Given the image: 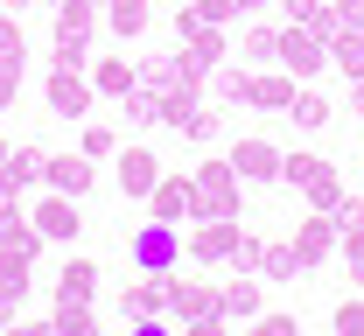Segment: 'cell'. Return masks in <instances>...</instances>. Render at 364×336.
<instances>
[{
  "mask_svg": "<svg viewBox=\"0 0 364 336\" xmlns=\"http://www.w3.org/2000/svg\"><path fill=\"white\" fill-rule=\"evenodd\" d=\"M85 70H91V92L98 98H127L134 92V56H91Z\"/></svg>",
  "mask_w": 364,
  "mask_h": 336,
  "instance_id": "obj_18",
  "label": "cell"
},
{
  "mask_svg": "<svg viewBox=\"0 0 364 336\" xmlns=\"http://www.w3.org/2000/svg\"><path fill=\"white\" fill-rule=\"evenodd\" d=\"M49 330L56 336H91L98 315H91V301H56V308H49Z\"/></svg>",
  "mask_w": 364,
  "mask_h": 336,
  "instance_id": "obj_29",
  "label": "cell"
},
{
  "mask_svg": "<svg viewBox=\"0 0 364 336\" xmlns=\"http://www.w3.org/2000/svg\"><path fill=\"white\" fill-rule=\"evenodd\" d=\"M28 56V36H21V14L0 7V63H21Z\"/></svg>",
  "mask_w": 364,
  "mask_h": 336,
  "instance_id": "obj_32",
  "label": "cell"
},
{
  "mask_svg": "<svg viewBox=\"0 0 364 336\" xmlns=\"http://www.w3.org/2000/svg\"><path fill=\"white\" fill-rule=\"evenodd\" d=\"M273 7H280L287 21H309V7H316V0H273Z\"/></svg>",
  "mask_w": 364,
  "mask_h": 336,
  "instance_id": "obj_42",
  "label": "cell"
},
{
  "mask_svg": "<svg viewBox=\"0 0 364 336\" xmlns=\"http://www.w3.org/2000/svg\"><path fill=\"white\" fill-rule=\"evenodd\" d=\"M43 161H49V154H43L36 141H14V147H7V161H0V168H7V175L21 183V190H36V183H43Z\"/></svg>",
  "mask_w": 364,
  "mask_h": 336,
  "instance_id": "obj_27",
  "label": "cell"
},
{
  "mask_svg": "<svg viewBox=\"0 0 364 336\" xmlns=\"http://www.w3.org/2000/svg\"><path fill=\"white\" fill-rule=\"evenodd\" d=\"M358 28H364V0H358Z\"/></svg>",
  "mask_w": 364,
  "mask_h": 336,
  "instance_id": "obj_48",
  "label": "cell"
},
{
  "mask_svg": "<svg viewBox=\"0 0 364 336\" xmlns=\"http://www.w3.org/2000/svg\"><path fill=\"white\" fill-rule=\"evenodd\" d=\"M0 7H7V14H28V7H36V0H0Z\"/></svg>",
  "mask_w": 364,
  "mask_h": 336,
  "instance_id": "obj_45",
  "label": "cell"
},
{
  "mask_svg": "<svg viewBox=\"0 0 364 336\" xmlns=\"http://www.w3.org/2000/svg\"><path fill=\"white\" fill-rule=\"evenodd\" d=\"M14 315H21V294H7V288H0V323H14Z\"/></svg>",
  "mask_w": 364,
  "mask_h": 336,
  "instance_id": "obj_43",
  "label": "cell"
},
{
  "mask_svg": "<svg viewBox=\"0 0 364 336\" xmlns=\"http://www.w3.org/2000/svg\"><path fill=\"white\" fill-rule=\"evenodd\" d=\"M189 210H196V196H189V175H182V168L147 190V217H161V224H182Z\"/></svg>",
  "mask_w": 364,
  "mask_h": 336,
  "instance_id": "obj_14",
  "label": "cell"
},
{
  "mask_svg": "<svg viewBox=\"0 0 364 336\" xmlns=\"http://www.w3.org/2000/svg\"><path fill=\"white\" fill-rule=\"evenodd\" d=\"M127 259H134V273H168V266H182V224L147 217L134 239H127Z\"/></svg>",
  "mask_w": 364,
  "mask_h": 336,
  "instance_id": "obj_6",
  "label": "cell"
},
{
  "mask_svg": "<svg viewBox=\"0 0 364 336\" xmlns=\"http://www.w3.org/2000/svg\"><path fill=\"white\" fill-rule=\"evenodd\" d=\"M225 161L238 168V183H245V190H267V183H280V147H273L267 134H245V141H231Z\"/></svg>",
  "mask_w": 364,
  "mask_h": 336,
  "instance_id": "obj_7",
  "label": "cell"
},
{
  "mask_svg": "<svg viewBox=\"0 0 364 336\" xmlns=\"http://www.w3.org/2000/svg\"><path fill=\"white\" fill-rule=\"evenodd\" d=\"M91 294H98V259L63 252V266H56V301H91Z\"/></svg>",
  "mask_w": 364,
  "mask_h": 336,
  "instance_id": "obj_17",
  "label": "cell"
},
{
  "mask_svg": "<svg viewBox=\"0 0 364 336\" xmlns=\"http://www.w3.org/2000/svg\"><path fill=\"white\" fill-rule=\"evenodd\" d=\"M350 119H364V77L350 85Z\"/></svg>",
  "mask_w": 364,
  "mask_h": 336,
  "instance_id": "obj_44",
  "label": "cell"
},
{
  "mask_svg": "<svg viewBox=\"0 0 364 336\" xmlns=\"http://www.w3.org/2000/svg\"><path fill=\"white\" fill-rule=\"evenodd\" d=\"M43 232H36V217H28V210H0V252H14V259H28V266H36V259H43Z\"/></svg>",
  "mask_w": 364,
  "mask_h": 336,
  "instance_id": "obj_15",
  "label": "cell"
},
{
  "mask_svg": "<svg viewBox=\"0 0 364 336\" xmlns=\"http://www.w3.org/2000/svg\"><path fill=\"white\" fill-rule=\"evenodd\" d=\"M119 315L127 323H147V315H168V273H140L119 288Z\"/></svg>",
  "mask_w": 364,
  "mask_h": 336,
  "instance_id": "obj_12",
  "label": "cell"
},
{
  "mask_svg": "<svg viewBox=\"0 0 364 336\" xmlns=\"http://www.w3.org/2000/svg\"><path fill=\"white\" fill-rule=\"evenodd\" d=\"M329 330H336V336H364V288L336 301V315H329Z\"/></svg>",
  "mask_w": 364,
  "mask_h": 336,
  "instance_id": "obj_31",
  "label": "cell"
},
{
  "mask_svg": "<svg viewBox=\"0 0 364 336\" xmlns=\"http://www.w3.org/2000/svg\"><path fill=\"white\" fill-rule=\"evenodd\" d=\"M350 281H358V288H364V266H358V273H350Z\"/></svg>",
  "mask_w": 364,
  "mask_h": 336,
  "instance_id": "obj_47",
  "label": "cell"
},
{
  "mask_svg": "<svg viewBox=\"0 0 364 336\" xmlns=\"http://www.w3.org/2000/svg\"><path fill=\"white\" fill-rule=\"evenodd\" d=\"M43 105H49V119H91V105H98V92H91V70H77V63H56L49 70V85H43Z\"/></svg>",
  "mask_w": 364,
  "mask_h": 336,
  "instance_id": "obj_5",
  "label": "cell"
},
{
  "mask_svg": "<svg viewBox=\"0 0 364 336\" xmlns=\"http://www.w3.org/2000/svg\"><path fill=\"white\" fill-rule=\"evenodd\" d=\"M329 168H336V161H322V154H301V147H294V154H280V183H287V190H316Z\"/></svg>",
  "mask_w": 364,
  "mask_h": 336,
  "instance_id": "obj_24",
  "label": "cell"
},
{
  "mask_svg": "<svg viewBox=\"0 0 364 336\" xmlns=\"http://www.w3.org/2000/svg\"><path fill=\"white\" fill-rule=\"evenodd\" d=\"M336 259H343L350 273L364 266V224H350V232H336Z\"/></svg>",
  "mask_w": 364,
  "mask_h": 336,
  "instance_id": "obj_35",
  "label": "cell"
},
{
  "mask_svg": "<svg viewBox=\"0 0 364 336\" xmlns=\"http://www.w3.org/2000/svg\"><path fill=\"white\" fill-rule=\"evenodd\" d=\"M43 7H56V0H43Z\"/></svg>",
  "mask_w": 364,
  "mask_h": 336,
  "instance_id": "obj_49",
  "label": "cell"
},
{
  "mask_svg": "<svg viewBox=\"0 0 364 336\" xmlns=\"http://www.w3.org/2000/svg\"><path fill=\"white\" fill-rule=\"evenodd\" d=\"M301 203H309V210H336V203H343V175L329 168V175H322L316 190H301Z\"/></svg>",
  "mask_w": 364,
  "mask_h": 336,
  "instance_id": "obj_33",
  "label": "cell"
},
{
  "mask_svg": "<svg viewBox=\"0 0 364 336\" xmlns=\"http://www.w3.org/2000/svg\"><path fill=\"white\" fill-rule=\"evenodd\" d=\"M112 175H119V196L147 203V190H154L168 168H161V154H154V147H119V154H112Z\"/></svg>",
  "mask_w": 364,
  "mask_h": 336,
  "instance_id": "obj_9",
  "label": "cell"
},
{
  "mask_svg": "<svg viewBox=\"0 0 364 336\" xmlns=\"http://www.w3.org/2000/svg\"><path fill=\"white\" fill-rule=\"evenodd\" d=\"M273 63L294 77V85H309L329 70V43H322L316 28H301V21H280V49H273Z\"/></svg>",
  "mask_w": 364,
  "mask_h": 336,
  "instance_id": "obj_3",
  "label": "cell"
},
{
  "mask_svg": "<svg viewBox=\"0 0 364 336\" xmlns=\"http://www.w3.org/2000/svg\"><path fill=\"white\" fill-rule=\"evenodd\" d=\"M252 330H259V336H294V315H287V308H259Z\"/></svg>",
  "mask_w": 364,
  "mask_h": 336,
  "instance_id": "obj_36",
  "label": "cell"
},
{
  "mask_svg": "<svg viewBox=\"0 0 364 336\" xmlns=\"http://www.w3.org/2000/svg\"><path fill=\"white\" fill-rule=\"evenodd\" d=\"M245 105H252V112H287V105H294V77H287L280 63H273V70H252Z\"/></svg>",
  "mask_w": 364,
  "mask_h": 336,
  "instance_id": "obj_16",
  "label": "cell"
},
{
  "mask_svg": "<svg viewBox=\"0 0 364 336\" xmlns=\"http://www.w3.org/2000/svg\"><path fill=\"white\" fill-rule=\"evenodd\" d=\"M273 49H280V28H273V21H252V28L238 36V56H245V63H273Z\"/></svg>",
  "mask_w": 364,
  "mask_h": 336,
  "instance_id": "obj_30",
  "label": "cell"
},
{
  "mask_svg": "<svg viewBox=\"0 0 364 336\" xmlns=\"http://www.w3.org/2000/svg\"><path fill=\"white\" fill-rule=\"evenodd\" d=\"M91 183H98V168H91V154H49V161H43V190L85 196Z\"/></svg>",
  "mask_w": 364,
  "mask_h": 336,
  "instance_id": "obj_13",
  "label": "cell"
},
{
  "mask_svg": "<svg viewBox=\"0 0 364 336\" xmlns=\"http://www.w3.org/2000/svg\"><path fill=\"white\" fill-rule=\"evenodd\" d=\"M98 7H105V0H98Z\"/></svg>",
  "mask_w": 364,
  "mask_h": 336,
  "instance_id": "obj_50",
  "label": "cell"
},
{
  "mask_svg": "<svg viewBox=\"0 0 364 336\" xmlns=\"http://www.w3.org/2000/svg\"><path fill=\"white\" fill-rule=\"evenodd\" d=\"M182 56H189L196 70H218V63H225V56H231V36H225V28H218V21H203L196 36H182Z\"/></svg>",
  "mask_w": 364,
  "mask_h": 336,
  "instance_id": "obj_19",
  "label": "cell"
},
{
  "mask_svg": "<svg viewBox=\"0 0 364 336\" xmlns=\"http://www.w3.org/2000/svg\"><path fill=\"white\" fill-rule=\"evenodd\" d=\"M329 70L336 77H364V28H343V36H329Z\"/></svg>",
  "mask_w": 364,
  "mask_h": 336,
  "instance_id": "obj_23",
  "label": "cell"
},
{
  "mask_svg": "<svg viewBox=\"0 0 364 336\" xmlns=\"http://www.w3.org/2000/svg\"><path fill=\"white\" fill-rule=\"evenodd\" d=\"M294 259H301V273H316L322 259H336V217L329 210H309V217H294Z\"/></svg>",
  "mask_w": 364,
  "mask_h": 336,
  "instance_id": "obj_8",
  "label": "cell"
},
{
  "mask_svg": "<svg viewBox=\"0 0 364 336\" xmlns=\"http://www.w3.org/2000/svg\"><path fill=\"white\" fill-rule=\"evenodd\" d=\"M176 134H182V141H196V147H210L218 134H225V105H210V98H203V105H189V119H182Z\"/></svg>",
  "mask_w": 364,
  "mask_h": 336,
  "instance_id": "obj_26",
  "label": "cell"
},
{
  "mask_svg": "<svg viewBox=\"0 0 364 336\" xmlns=\"http://www.w3.org/2000/svg\"><path fill=\"white\" fill-rule=\"evenodd\" d=\"M196 28H203V14H196V0H182V7H176V43L196 36Z\"/></svg>",
  "mask_w": 364,
  "mask_h": 336,
  "instance_id": "obj_40",
  "label": "cell"
},
{
  "mask_svg": "<svg viewBox=\"0 0 364 336\" xmlns=\"http://www.w3.org/2000/svg\"><path fill=\"white\" fill-rule=\"evenodd\" d=\"M259 7H273V0H238V14H259Z\"/></svg>",
  "mask_w": 364,
  "mask_h": 336,
  "instance_id": "obj_46",
  "label": "cell"
},
{
  "mask_svg": "<svg viewBox=\"0 0 364 336\" xmlns=\"http://www.w3.org/2000/svg\"><path fill=\"white\" fill-rule=\"evenodd\" d=\"M196 14H203V21H218V28L245 21V14H238V0H196Z\"/></svg>",
  "mask_w": 364,
  "mask_h": 336,
  "instance_id": "obj_37",
  "label": "cell"
},
{
  "mask_svg": "<svg viewBox=\"0 0 364 336\" xmlns=\"http://www.w3.org/2000/svg\"><path fill=\"white\" fill-rule=\"evenodd\" d=\"M77 154L112 161V154H119V126H105V119H77Z\"/></svg>",
  "mask_w": 364,
  "mask_h": 336,
  "instance_id": "obj_28",
  "label": "cell"
},
{
  "mask_svg": "<svg viewBox=\"0 0 364 336\" xmlns=\"http://www.w3.org/2000/svg\"><path fill=\"white\" fill-rule=\"evenodd\" d=\"M189 196H196V210H189V217H238L245 183H238V168H231L225 154H203V161L189 168Z\"/></svg>",
  "mask_w": 364,
  "mask_h": 336,
  "instance_id": "obj_2",
  "label": "cell"
},
{
  "mask_svg": "<svg viewBox=\"0 0 364 336\" xmlns=\"http://www.w3.org/2000/svg\"><path fill=\"white\" fill-rule=\"evenodd\" d=\"M28 217H36V232H43L49 245H70L77 232H85V217H77V196H63V190H49L43 203L28 210Z\"/></svg>",
  "mask_w": 364,
  "mask_h": 336,
  "instance_id": "obj_11",
  "label": "cell"
},
{
  "mask_svg": "<svg viewBox=\"0 0 364 336\" xmlns=\"http://www.w3.org/2000/svg\"><path fill=\"white\" fill-rule=\"evenodd\" d=\"M147 21H154V0H105V28H112L119 43L147 36Z\"/></svg>",
  "mask_w": 364,
  "mask_h": 336,
  "instance_id": "obj_20",
  "label": "cell"
},
{
  "mask_svg": "<svg viewBox=\"0 0 364 336\" xmlns=\"http://www.w3.org/2000/svg\"><path fill=\"white\" fill-rule=\"evenodd\" d=\"M14 98H21V63H0V112H14Z\"/></svg>",
  "mask_w": 364,
  "mask_h": 336,
  "instance_id": "obj_38",
  "label": "cell"
},
{
  "mask_svg": "<svg viewBox=\"0 0 364 336\" xmlns=\"http://www.w3.org/2000/svg\"><path fill=\"white\" fill-rule=\"evenodd\" d=\"M0 210H21V183H14L7 168H0Z\"/></svg>",
  "mask_w": 364,
  "mask_h": 336,
  "instance_id": "obj_41",
  "label": "cell"
},
{
  "mask_svg": "<svg viewBox=\"0 0 364 336\" xmlns=\"http://www.w3.org/2000/svg\"><path fill=\"white\" fill-rule=\"evenodd\" d=\"M329 217H336V232H350V224H364V196H350V190H343V203H336Z\"/></svg>",
  "mask_w": 364,
  "mask_h": 336,
  "instance_id": "obj_39",
  "label": "cell"
},
{
  "mask_svg": "<svg viewBox=\"0 0 364 336\" xmlns=\"http://www.w3.org/2000/svg\"><path fill=\"white\" fill-rule=\"evenodd\" d=\"M245 85H252V63H218V70H210V98H218V105H245Z\"/></svg>",
  "mask_w": 364,
  "mask_h": 336,
  "instance_id": "obj_25",
  "label": "cell"
},
{
  "mask_svg": "<svg viewBox=\"0 0 364 336\" xmlns=\"http://www.w3.org/2000/svg\"><path fill=\"white\" fill-rule=\"evenodd\" d=\"M287 119H294L301 134H322V126L336 119V105H329L322 92H309V85H294V105H287Z\"/></svg>",
  "mask_w": 364,
  "mask_h": 336,
  "instance_id": "obj_22",
  "label": "cell"
},
{
  "mask_svg": "<svg viewBox=\"0 0 364 336\" xmlns=\"http://www.w3.org/2000/svg\"><path fill=\"white\" fill-rule=\"evenodd\" d=\"M267 281H259V273H245V266H231V281H218V315H225V330L231 323H252V315H259V308H267Z\"/></svg>",
  "mask_w": 364,
  "mask_h": 336,
  "instance_id": "obj_10",
  "label": "cell"
},
{
  "mask_svg": "<svg viewBox=\"0 0 364 336\" xmlns=\"http://www.w3.org/2000/svg\"><path fill=\"white\" fill-rule=\"evenodd\" d=\"M252 273H259V281H287V288H294L301 259H294V245H287V239H259V259H252Z\"/></svg>",
  "mask_w": 364,
  "mask_h": 336,
  "instance_id": "obj_21",
  "label": "cell"
},
{
  "mask_svg": "<svg viewBox=\"0 0 364 336\" xmlns=\"http://www.w3.org/2000/svg\"><path fill=\"white\" fill-rule=\"evenodd\" d=\"M0 288L28 301V288H36V281H28V259H14V252H0Z\"/></svg>",
  "mask_w": 364,
  "mask_h": 336,
  "instance_id": "obj_34",
  "label": "cell"
},
{
  "mask_svg": "<svg viewBox=\"0 0 364 336\" xmlns=\"http://www.w3.org/2000/svg\"><path fill=\"white\" fill-rule=\"evenodd\" d=\"M168 323H225L218 315V281H203V273H182V266H168Z\"/></svg>",
  "mask_w": 364,
  "mask_h": 336,
  "instance_id": "obj_4",
  "label": "cell"
},
{
  "mask_svg": "<svg viewBox=\"0 0 364 336\" xmlns=\"http://www.w3.org/2000/svg\"><path fill=\"white\" fill-rule=\"evenodd\" d=\"M182 252H189V266H245L252 273V259H259V239L245 232V217H189V232H182Z\"/></svg>",
  "mask_w": 364,
  "mask_h": 336,
  "instance_id": "obj_1",
  "label": "cell"
}]
</instances>
